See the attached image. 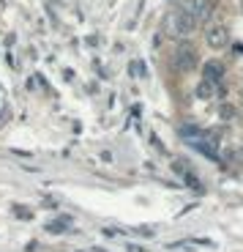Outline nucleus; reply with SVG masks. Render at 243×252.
I'll return each mask as SVG.
<instances>
[{
  "label": "nucleus",
  "mask_w": 243,
  "mask_h": 252,
  "mask_svg": "<svg viewBox=\"0 0 243 252\" xmlns=\"http://www.w3.org/2000/svg\"><path fill=\"white\" fill-rule=\"evenodd\" d=\"M175 66L181 71H191L194 66H197V50H194L189 41H183V44L175 50Z\"/></svg>",
  "instance_id": "obj_1"
},
{
  "label": "nucleus",
  "mask_w": 243,
  "mask_h": 252,
  "mask_svg": "<svg viewBox=\"0 0 243 252\" xmlns=\"http://www.w3.org/2000/svg\"><path fill=\"white\" fill-rule=\"evenodd\" d=\"M194 28H197V19L191 17L189 11H175L172 14V31L175 36H189V33H194Z\"/></svg>",
  "instance_id": "obj_2"
},
{
  "label": "nucleus",
  "mask_w": 243,
  "mask_h": 252,
  "mask_svg": "<svg viewBox=\"0 0 243 252\" xmlns=\"http://www.w3.org/2000/svg\"><path fill=\"white\" fill-rule=\"evenodd\" d=\"M183 11H189L197 22H205L208 17H211V3L208 0H183Z\"/></svg>",
  "instance_id": "obj_3"
},
{
  "label": "nucleus",
  "mask_w": 243,
  "mask_h": 252,
  "mask_svg": "<svg viewBox=\"0 0 243 252\" xmlns=\"http://www.w3.org/2000/svg\"><path fill=\"white\" fill-rule=\"evenodd\" d=\"M205 41L213 50H221V47H227V31L224 28H211V31L205 33Z\"/></svg>",
  "instance_id": "obj_4"
},
{
  "label": "nucleus",
  "mask_w": 243,
  "mask_h": 252,
  "mask_svg": "<svg viewBox=\"0 0 243 252\" xmlns=\"http://www.w3.org/2000/svg\"><path fill=\"white\" fill-rule=\"evenodd\" d=\"M221 77H224V66L216 63V61H208L205 63V80L216 85V82H221Z\"/></svg>",
  "instance_id": "obj_5"
},
{
  "label": "nucleus",
  "mask_w": 243,
  "mask_h": 252,
  "mask_svg": "<svg viewBox=\"0 0 243 252\" xmlns=\"http://www.w3.org/2000/svg\"><path fill=\"white\" fill-rule=\"evenodd\" d=\"M197 96H200V99H211L213 96V82L202 80L200 85H197Z\"/></svg>",
  "instance_id": "obj_6"
},
{
  "label": "nucleus",
  "mask_w": 243,
  "mask_h": 252,
  "mask_svg": "<svg viewBox=\"0 0 243 252\" xmlns=\"http://www.w3.org/2000/svg\"><path fill=\"white\" fill-rule=\"evenodd\" d=\"M129 252H145L142 247H129Z\"/></svg>",
  "instance_id": "obj_7"
}]
</instances>
